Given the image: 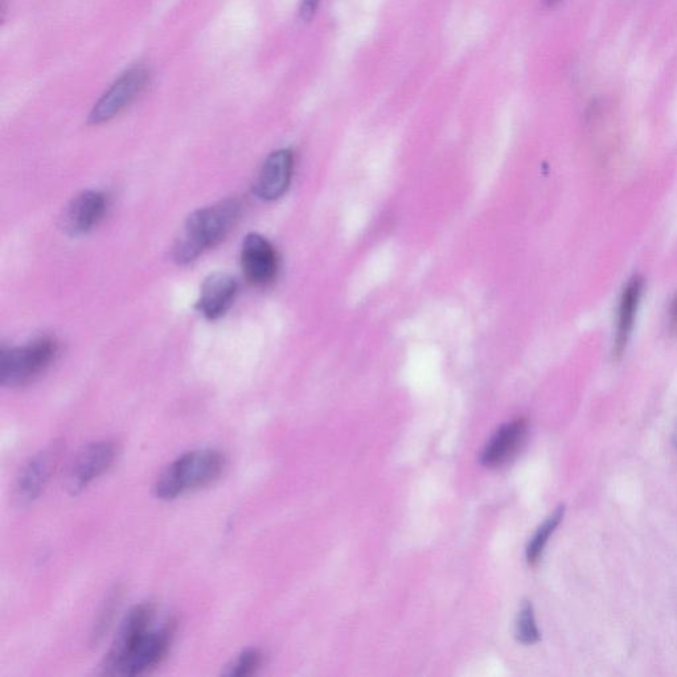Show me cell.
Listing matches in <instances>:
<instances>
[{"instance_id": "6da1fadb", "label": "cell", "mask_w": 677, "mask_h": 677, "mask_svg": "<svg viewBox=\"0 0 677 677\" xmlns=\"http://www.w3.org/2000/svg\"><path fill=\"white\" fill-rule=\"evenodd\" d=\"M240 213L241 204L237 199L223 200L192 213L172 250L176 264H190L205 250L219 244L235 227Z\"/></svg>"}, {"instance_id": "7a4b0ae2", "label": "cell", "mask_w": 677, "mask_h": 677, "mask_svg": "<svg viewBox=\"0 0 677 677\" xmlns=\"http://www.w3.org/2000/svg\"><path fill=\"white\" fill-rule=\"evenodd\" d=\"M223 454L200 449L183 454L172 462L157 480L154 495L160 500H174L187 492L215 482L224 470Z\"/></svg>"}, {"instance_id": "3957f363", "label": "cell", "mask_w": 677, "mask_h": 677, "mask_svg": "<svg viewBox=\"0 0 677 677\" xmlns=\"http://www.w3.org/2000/svg\"><path fill=\"white\" fill-rule=\"evenodd\" d=\"M57 343L49 336L35 339L27 346L3 348L0 352V383L18 388L30 384L55 360Z\"/></svg>"}, {"instance_id": "277c9868", "label": "cell", "mask_w": 677, "mask_h": 677, "mask_svg": "<svg viewBox=\"0 0 677 677\" xmlns=\"http://www.w3.org/2000/svg\"><path fill=\"white\" fill-rule=\"evenodd\" d=\"M175 629V621H168L160 629L147 631L123 656L112 675L137 676L159 666L170 651Z\"/></svg>"}, {"instance_id": "5b68a950", "label": "cell", "mask_w": 677, "mask_h": 677, "mask_svg": "<svg viewBox=\"0 0 677 677\" xmlns=\"http://www.w3.org/2000/svg\"><path fill=\"white\" fill-rule=\"evenodd\" d=\"M149 79V71L146 68L137 67L127 71L94 105L89 122L92 125H100L118 116L145 90Z\"/></svg>"}, {"instance_id": "8992f818", "label": "cell", "mask_w": 677, "mask_h": 677, "mask_svg": "<svg viewBox=\"0 0 677 677\" xmlns=\"http://www.w3.org/2000/svg\"><path fill=\"white\" fill-rule=\"evenodd\" d=\"M117 458V447L113 442L90 443L77 455L68 474V490L72 495L80 494L90 483L100 478L112 467Z\"/></svg>"}, {"instance_id": "52a82bcc", "label": "cell", "mask_w": 677, "mask_h": 677, "mask_svg": "<svg viewBox=\"0 0 677 677\" xmlns=\"http://www.w3.org/2000/svg\"><path fill=\"white\" fill-rule=\"evenodd\" d=\"M60 457L59 445L47 447L34 455L20 471L16 482L15 498L20 506H28L39 499L51 479Z\"/></svg>"}, {"instance_id": "ba28073f", "label": "cell", "mask_w": 677, "mask_h": 677, "mask_svg": "<svg viewBox=\"0 0 677 677\" xmlns=\"http://www.w3.org/2000/svg\"><path fill=\"white\" fill-rule=\"evenodd\" d=\"M241 265L246 279L252 285L266 286L277 276L276 250L265 237L250 233L242 242Z\"/></svg>"}, {"instance_id": "9c48e42d", "label": "cell", "mask_w": 677, "mask_h": 677, "mask_svg": "<svg viewBox=\"0 0 677 677\" xmlns=\"http://www.w3.org/2000/svg\"><path fill=\"white\" fill-rule=\"evenodd\" d=\"M154 619V607L150 603H142L133 607L123 619L116 640L106 655L104 663L105 674L112 675L114 668L120 660L129 652L130 648L138 642L151 629Z\"/></svg>"}, {"instance_id": "30bf717a", "label": "cell", "mask_w": 677, "mask_h": 677, "mask_svg": "<svg viewBox=\"0 0 677 677\" xmlns=\"http://www.w3.org/2000/svg\"><path fill=\"white\" fill-rule=\"evenodd\" d=\"M293 168L294 155L290 150H278L270 154L254 180V194L266 201L281 198L290 186Z\"/></svg>"}, {"instance_id": "8fae6325", "label": "cell", "mask_w": 677, "mask_h": 677, "mask_svg": "<svg viewBox=\"0 0 677 677\" xmlns=\"http://www.w3.org/2000/svg\"><path fill=\"white\" fill-rule=\"evenodd\" d=\"M237 281L231 274L217 272L205 278L201 285L198 309L205 318L223 317L232 306L237 294Z\"/></svg>"}, {"instance_id": "7c38bea8", "label": "cell", "mask_w": 677, "mask_h": 677, "mask_svg": "<svg viewBox=\"0 0 677 677\" xmlns=\"http://www.w3.org/2000/svg\"><path fill=\"white\" fill-rule=\"evenodd\" d=\"M106 198L100 191H85L69 204L64 215L65 231L72 236L92 231L106 211Z\"/></svg>"}, {"instance_id": "4fadbf2b", "label": "cell", "mask_w": 677, "mask_h": 677, "mask_svg": "<svg viewBox=\"0 0 677 677\" xmlns=\"http://www.w3.org/2000/svg\"><path fill=\"white\" fill-rule=\"evenodd\" d=\"M528 433V422L518 418L502 426L487 443L480 462L486 467H498L514 457Z\"/></svg>"}, {"instance_id": "5bb4252c", "label": "cell", "mask_w": 677, "mask_h": 677, "mask_svg": "<svg viewBox=\"0 0 677 677\" xmlns=\"http://www.w3.org/2000/svg\"><path fill=\"white\" fill-rule=\"evenodd\" d=\"M644 281L642 277L635 276L627 282L619 299L617 327H615L614 354L621 356L630 342L635 319L643 294Z\"/></svg>"}, {"instance_id": "9a60e30c", "label": "cell", "mask_w": 677, "mask_h": 677, "mask_svg": "<svg viewBox=\"0 0 677 677\" xmlns=\"http://www.w3.org/2000/svg\"><path fill=\"white\" fill-rule=\"evenodd\" d=\"M564 515V506L558 507L557 510L540 525L539 529H537V532L533 535L528 544V564L536 565L537 562H539L541 556H543L545 547H547L549 539H551L553 532L556 531L558 525H560L562 519H564Z\"/></svg>"}, {"instance_id": "2e32d148", "label": "cell", "mask_w": 677, "mask_h": 677, "mask_svg": "<svg viewBox=\"0 0 677 677\" xmlns=\"http://www.w3.org/2000/svg\"><path fill=\"white\" fill-rule=\"evenodd\" d=\"M262 652L257 648H248L242 651L236 659H233L231 664L223 672L224 676L229 677H244L256 674L258 668L262 664Z\"/></svg>"}, {"instance_id": "e0dca14e", "label": "cell", "mask_w": 677, "mask_h": 677, "mask_svg": "<svg viewBox=\"0 0 677 677\" xmlns=\"http://www.w3.org/2000/svg\"><path fill=\"white\" fill-rule=\"evenodd\" d=\"M516 637L523 644H535L540 640V631L536 625L535 611H533L531 603L527 602L521 607L518 626H516Z\"/></svg>"}, {"instance_id": "ac0fdd59", "label": "cell", "mask_w": 677, "mask_h": 677, "mask_svg": "<svg viewBox=\"0 0 677 677\" xmlns=\"http://www.w3.org/2000/svg\"><path fill=\"white\" fill-rule=\"evenodd\" d=\"M121 593L116 590L110 594L108 601H106L104 609H102L100 617L97 619L96 625H94L92 633V642L98 643L102 638H104L105 633H108L110 623L113 622L114 614L120 605Z\"/></svg>"}, {"instance_id": "d6986e66", "label": "cell", "mask_w": 677, "mask_h": 677, "mask_svg": "<svg viewBox=\"0 0 677 677\" xmlns=\"http://www.w3.org/2000/svg\"><path fill=\"white\" fill-rule=\"evenodd\" d=\"M319 0H303L301 6V18L303 20H310L317 12Z\"/></svg>"}, {"instance_id": "ffe728a7", "label": "cell", "mask_w": 677, "mask_h": 677, "mask_svg": "<svg viewBox=\"0 0 677 677\" xmlns=\"http://www.w3.org/2000/svg\"><path fill=\"white\" fill-rule=\"evenodd\" d=\"M670 326L671 330H677V297L674 303H672L670 310Z\"/></svg>"}, {"instance_id": "44dd1931", "label": "cell", "mask_w": 677, "mask_h": 677, "mask_svg": "<svg viewBox=\"0 0 677 677\" xmlns=\"http://www.w3.org/2000/svg\"><path fill=\"white\" fill-rule=\"evenodd\" d=\"M672 439H674L675 449L677 450V424L674 429V434H672Z\"/></svg>"}, {"instance_id": "7402d4cb", "label": "cell", "mask_w": 677, "mask_h": 677, "mask_svg": "<svg viewBox=\"0 0 677 677\" xmlns=\"http://www.w3.org/2000/svg\"><path fill=\"white\" fill-rule=\"evenodd\" d=\"M558 2H560V0H545V3H547V6L549 7L555 6Z\"/></svg>"}]
</instances>
